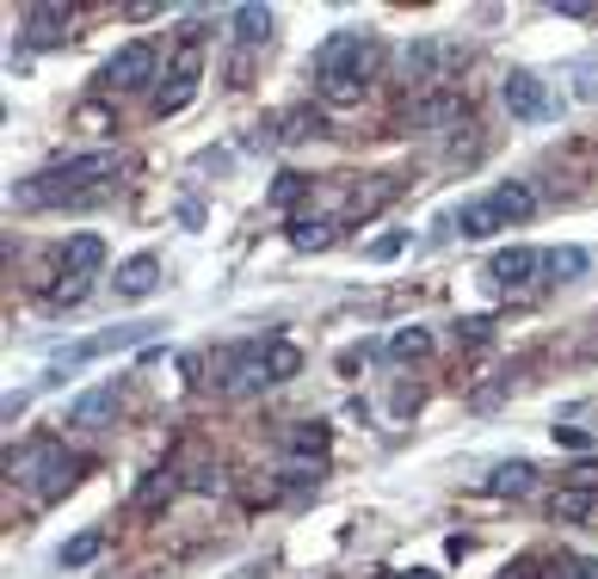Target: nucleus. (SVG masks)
I'll return each mask as SVG.
<instances>
[{"label": "nucleus", "instance_id": "obj_1", "mask_svg": "<svg viewBox=\"0 0 598 579\" xmlns=\"http://www.w3.org/2000/svg\"><path fill=\"white\" fill-rule=\"evenodd\" d=\"M118 179V148H87V155H68L56 167H43L38 179L13 185L19 204H62V198H80V192H94V185Z\"/></svg>", "mask_w": 598, "mask_h": 579}, {"label": "nucleus", "instance_id": "obj_2", "mask_svg": "<svg viewBox=\"0 0 598 579\" xmlns=\"http://www.w3.org/2000/svg\"><path fill=\"white\" fill-rule=\"evenodd\" d=\"M13 469L31 481V493H38L43 506H56L68 488H75V462H68V450H56V444H38L26 462H13Z\"/></svg>", "mask_w": 598, "mask_h": 579}, {"label": "nucleus", "instance_id": "obj_3", "mask_svg": "<svg viewBox=\"0 0 598 579\" xmlns=\"http://www.w3.org/2000/svg\"><path fill=\"white\" fill-rule=\"evenodd\" d=\"M99 80H106L111 92H143L148 80H155V43H143V38L124 43V50L99 68Z\"/></svg>", "mask_w": 598, "mask_h": 579}, {"label": "nucleus", "instance_id": "obj_4", "mask_svg": "<svg viewBox=\"0 0 598 579\" xmlns=\"http://www.w3.org/2000/svg\"><path fill=\"white\" fill-rule=\"evenodd\" d=\"M364 50H371V38L364 31H333L327 43L315 50V75L327 80V75H364Z\"/></svg>", "mask_w": 598, "mask_h": 579}, {"label": "nucleus", "instance_id": "obj_5", "mask_svg": "<svg viewBox=\"0 0 598 579\" xmlns=\"http://www.w3.org/2000/svg\"><path fill=\"white\" fill-rule=\"evenodd\" d=\"M198 75H204V50H179L174 56V87L155 92V118H174V111H186L192 92H198Z\"/></svg>", "mask_w": 598, "mask_h": 579}, {"label": "nucleus", "instance_id": "obj_6", "mask_svg": "<svg viewBox=\"0 0 598 579\" xmlns=\"http://www.w3.org/2000/svg\"><path fill=\"white\" fill-rule=\"evenodd\" d=\"M500 99H506L512 118H543V111H549V92H543V80H537L531 68H512L506 87H500Z\"/></svg>", "mask_w": 598, "mask_h": 579}, {"label": "nucleus", "instance_id": "obj_7", "mask_svg": "<svg viewBox=\"0 0 598 579\" xmlns=\"http://www.w3.org/2000/svg\"><path fill=\"white\" fill-rule=\"evenodd\" d=\"M111 420H118V389H111V382H99V389L68 401V425H80V432H99V425H111Z\"/></svg>", "mask_w": 598, "mask_h": 579}, {"label": "nucleus", "instance_id": "obj_8", "mask_svg": "<svg viewBox=\"0 0 598 579\" xmlns=\"http://www.w3.org/2000/svg\"><path fill=\"white\" fill-rule=\"evenodd\" d=\"M537 272H543V253H537V247H500L488 259V277H493V284H506V290L531 284Z\"/></svg>", "mask_w": 598, "mask_h": 579}, {"label": "nucleus", "instance_id": "obj_9", "mask_svg": "<svg viewBox=\"0 0 598 579\" xmlns=\"http://www.w3.org/2000/svg\"><path fill=\"white\" fill-rule=\"evenodd\" d=\"M266 382H272L266 345H247V352H235V357H228V376H223V389H228V395H253V389H266Z\"/></svg>", "mask_w": 598, "mask_h": 579}, {"label": "nucleus", "instance_id": "obj_10", "mask_svg": "<svg viewBox=\"0 0 598 579\" xmlns=\"http://www.w3.org/2000/svg\"><path fill=\"white\" fill-rule=\"evenodd\" d=\"M155 284H160V259H155V253H136V259L118 265V296H124V303L155 296Z\"/></svg>", "mask_w": 598, "mask_h": 579}, {"label": "nucleus", "instance_id": "obj_11", "mask_svg": "<svg viewBox=\"0 0 598 579\" xmlns=\"http://www.w3.org/2000/svg\"><path fill=\"white\" fill-rule=\"evenodd\" d=\"M68 26H75V7H62V0H43V7H31V38H38V43H62Z\"/></svg>", "mask_w": 598, "mask_h": 579}, {"label": "nucleus", "instance_id": "obj_12", "mask_svg": "<svg viewBox=\"0 0 598 579\" xmlns=\"http://www.w3.org/2000/svg\"><path fill=\"white\" fill-rule=\"evenodd\" d=\"M493 210H500V223L512 228V223H525V216L537 210V192L525 179H512V185H493Z\"/></svg>", "mask_w": 598, "mask_h": 579}, {"label": "nucleus", "instance_id": "obj_13", "mask_svg": "<svg viewBox=\"0 0 598 579\" xmlns=\"http://www.w3.org/2000/svg\"><path fill=\"white\" fill-rule=\"evenodd\" d=\"M531 488H537V469H531V462H500V469L488 474V493H500V500H525Z\"/></svg>", "mask_w": 598, "mask_h": 579}, {"label": "nucleus", "instance_id": "obj_14", "mask_svg": "<svg viewBox=\"0 0 598 579\" xmlns=\"http://www.w3.org/2000/svg\"><path fill=\"white\" fill-rule=\"evenodd\" d=\"M272 31H278V19H272V7H259V0H247V7H235V38H241V43H272Z\"/></svg>", "mask_w": 598, "mask_h": 579}, {"label": "nucleus", "instance_id": "obj_15", "mask_svg": "<svg viewBox=\"0 0 598 579\" xmlns=\"http://www.w3.org/2000/svg\"><path fill=\"white\" fill-rule=\"evenodd\" d=\"M413 124H420V130H444V124H463V99H457V92H432V99H420Z\"/></svg>", "mask_w": 598, "mask_h": 579}, {"label": "nucleus", "instance_id": "obj_16", "mask_svg": "<svg viewBox=\"0 0 598 579\" xmlns=\"http://www.w3.org/2000/svg\"><path fill=\"white\" fill-rule=\"evenodd\" d=\"M457 228H463V241H488L493 228H506V223H500V210H493V198H476V204L457 210Z\"/></svg>", "mask_w": 598, "mask_h": 579}, {"label": "nucleus", "instance_id": "obj_17", "mask_svg": "<svg viewBox=\"0 0 598 579\" xmlns=\"http://www.w3.org/2000/svg\"><path fill=\"white\" fill-rule=\"evenodd\" d=\"M284 444H291L296 450V457H327V444H333V432H327V425H321V420H296L291 425V432H284Z\"/></svg>", "mask_w": 598, "mask_h": 579}, {"label": "nucleus", "instance_id": "obj_18", "mask_svg": "<svg viewBox=\"0 0 598 579\" xmlns=\"http://www.w3.org/2000/svg\"><path fill=\"white\" fill-rule=\"evenodd\" d=\"M62 259H68V272H75V277H94L99 265H106V241H99V235H75Z\"/></svg>", "mask_w": 598, "mask_h": 579}, {"label": "nucleus", "instance_id": "obj_19", "mask_svg": "<svg viewBox=\"0 0 598 579\" xmlns=\"http://www.w3.org/2000/svg\"><path fill=\"white\" fill-rule=\"evenodd\" d=\"M432 62H439V43L432 38H413L408 50H401V75L408 80H432Z\"/></svg>", "mask_w": 598, "mask_h": 579}, {"label": "nucleus", "instance_id": "obj_20", "mask_svg": "<svg viewBox=\"0 0 598 579\" xmlns=\"http://www.w3.org/2000/svg\"><path fill=\"white\" fill-rule=\"evenodd\" d=\"M321 99H327V106H359V99H364V75H327V80H321Z\"/></svg>", "mask_w": 598, "mask_h": 579}, {"label": "nucleus", "instance_id": "obj_21", "mask_svg": "<svg viewBox=\"0 0 598 579\" xmlns=\"http://www.w3.org/2000/svg\"><path fill=\"white\" fill-rule=\"evenodd\" d=\"M543 272L561 277V284H574V277L586 272V247H556V253H543Z\"/></svg>", "mask_w": 598, "mask_h": 579}, {"label": "nucleus", "instance_id": "obj_22", "mask_svg": "<svg viewBox=\"0 0 598 579\" xmlns=\"http://www.w3.org/2000/svg\"><path fill=\"white\" fill-rule=\"evenodd\" d=\"M389 352H395L401 364H413V357H425V352H432V333H425V327H401L395 340H389Z\"/></svg>", "mask_w": 598, "mask_h": 579}, {"label": "nucleus", "instance_id": "obj_23", "mask_svg": "<svg viewBox=\"0 0 598 579\" xmlns=\"http://www.w3.org/2000/svg\"><path fill=\"white\" fill-rule=\"evenodd\" d=\"M266 364H272V382H284V376H296V370H303V352H296V345H284V340H272L266 345Z\"/></svg>", "mask_w": 598, "mask_h": 579}, {"label": "nucleus", "instance_id": "obj_24", "mask_svg": "<svg viewBox=\"0 0 598 579\" xmlns=\"http://www.w3.org/2000/svg\"><path fill=\"white\" fill-rule=\"evenodd\" d=\"M327 241H333V223H296L291 228V247L296 253H321Z\"/></svg>", "mask_w": 598, "mask_h": 579}, {"label": "nucleus", "instance_id": "obj_25", "mask_svg": "<svg viewBox=\"0 0 598 579\" xmlns=\"http://www.w3.org/2000/svg\"><path fill=\"white\" fill-rule=\"evenodd\" d=\"M99 549H106V537H99V530H80V537L68 542V549H62V567H87V561H94Z\"/></svg>", "mask_w": 598, "mask_h": 579}, {"label": "nucleus", "instance_id": "obj_26", "mask_svg": "<svg viewBox=\"0 0 598 579\" xmlns=\"http://www.w3.org/2000/svg\"><path fill=\"white\" fill-rule=\"evenodd\" d=\"M395 198V185H359V192H352V216H371V210H383V204Z\"/></svg>", "mask_w": 598, "mask_h": 579}, {"label": "nucleus", "instance_id": "obj_27", "mask_svg": "<svg viewBox=\"0 0 598 579\" xmlns=\"http://www.w3.org/2000/svg\"><path fill=\"white\" fill-rule=\"evenodd\" d=\"M592 500H598V493H586V488H561L549 512H556V518H586V512H592Z\"/></svg>", "mask_w": 598, "mask_h": 579}, {"label": "nucleus", "instance_id": "obj_28", "mask_svg": "<svg viewBox=\"0 0 598 579\" xmlns=\"http://www.w3.org/2000/svg\"><path fill=\"white\" fill-rule=\"evenodd\" d=\"M327 124H321V111H291L284 118V143H308V136H321Z\"/></svg>", "mask_w": 598, "mask_h": 579}, {"label": "nucleus", "instance_id": "obj_29", "mask_svg": "<svg viewBox=\"0 0 598 579\" xmlns=\"http://www.w3.org/2000/svg\"><path fill=\"white\" fill-rule=\"evenodd\" d=\"M174 469H155V481H143V493H136V506H160V500H174Z\"/></svg>", "mask_w": 598, "mask_h": 579}, {"label": "nucleus", "instance_id": "obj_30", "mask_svg": "<svg viewBox=\"0 0 598 579\" xmlns=\"http://www.w3.org/2000/svg\"><path fill=\"white\" fill-rule=\"evenodd\" d=\"M75 303H87V277H75V272H68L62 284L50 290V308H75Z\"/></svg>", "mask_w": 598, "mask_h": 579}, {"label": "nucleus", "instance_id": "obj_31", "mask_svg": "<svg viewBox=\"0 0 598 579\" xmlns=\"http://www.w3.org/2000/svg\"><path fill=\"white\" fill-rule=\"evenodd\" d=\"M303 185H308V179H303V173H284V179H278V185H272V204H278V210H291V204H296V198H303Z\"/></svg>", "mask_w": 598, "mask_h": 579}, {"label": "nucleus", "instance_id": "obj_32", "mask_svg": "<svg viewBox=\"0 0 598 579\" xmlns=\"http://www.w3.org/2000/svg\"><path fill=\"white\" fill-rule=\"evenodd\" d=\"M401 247H408V235H376V241H371V259L383 265V259H395Z\"/></svg>", "mask_w": 598, "mask_h": 579}, {"label": "nucleus", "instance_id": "obj_33", "mask_svg": "<svg viewBox=\"0 0 598 579\" xmlns=\"http://www.w3.org/2000/svg\"><path fill=\"white\" fill-rule=\"evenodd\" d=\"M457 340H488V315H469V321H457Z\"/></svg>", "mask_w": 598, "mask_h": 579}, {"label": "nucleus", "instance_id": "obj_34", "mask_svg": "<svg viewBox=\"0 0 598 579\" xmlns=\"http://www.w3.org/2000/svg\"><path fill=\"white\" fill-rule=\"evenodd\" d=\"M574 488L598 493V457H592V462H580V469H574Z\"/></svg>", "mask_w": 598, "mask_h": 579}, {"label": "nucleus", "instance_id": "obj_35", "mask_svg": "<svg viewBox=\"0 0 598 579\" xmlns=\"http://www.w3.org/2000/svg\"><path fill=\"white\" fill-rule=\"evenodd\" d=\"M561 579H598V561H586V555H574V561H568V573H561Z\"/></svg>", "mask_w": 598, "mask_h": 579}, {"label": "nucleus", "instance_id": "obj_36", "mask_svg": "<svg viewBox=\"0 0 598 579\" xmlns=\"http://www.w3.org/2000/svg\"><path fill=\"white\" fill-rule=\"evenodd\" d=\"M556 444H568V450H586V432H580V425H556Z\"/></svg>", "mask_w": 598, "mask_h": 579}, {"label": "nucleus", "instance_id": "obj_37", "mask_svg": "<svg viewBox=\"0 0 598 579\" xmlns=\"http://www.w3.org/2000/svg\"><path fill=\"white\" fill-rule=\"evenodd\" d=\"M506 579H549L543 561H519V567H506Z\"/></svg>", "mask_w": 598, "mask_h": 579}, {"label": "nucleus", "instance_id": "obj_38", "mask_svg": "<svg viewBox=\"0 0 598 579\" xmlns=\"http://www.w3.org/2000/svg\"><path fill=\"white\" fill-rule=\"evenodd\" d=\"M192 488H198V493H216V488H223V469H198V481H192Z\"/></svg>", "mask_w": 598, "mask_h": 579}, {"label": "nucleus", "instance_id": "obj_39", "mask_svg": "<svg viewBox=\"0 0 598 579\" xmlns=\"http://www.w3.org/2000/svg\"><path fill=\"white\" fill-rule=\"evenodd\" d=\"M284 474H291V481H321V462H291Z\"/></svg>", "mask_w": 598, "mask_h": 579}, {"label": "nucleus", "instance_id": "obj_40", "mask_svg": "<svg viewBox=\"0 0 598 579\" xmlns=\"http://www.w3.org/2000/svg\"><path fill=\"white\" fill-rule=\"evenodd\" d=\"M574 92H580V99H598V68H580V87Z\"/></svg>", "mask_w": 598, "mask_h": 579}, {"label": "nucleus", "instance_id": "obj_41", "mask_svg": "<svg viewBox=\"0 0 598 579\" xmlns=\"http://www.w3.org/2000/svg\"><path fill=\"white\" fill-rule=\"evenodd\" d=\"M401 579H432V573H420V567H413V573H401Z\"/></svg>", "mask_w": 598, "mask_h": 579}, {"label": "nucleus", "instance_id": "obj_42", "mask_svg": "<svg viewBox=\"0 0 598 579\" xmlns=\"http://www.w3.org/2000/svg\"><path fill=\"white\" fill-rule=\"evenodd\" d=\"M383 579H401V573H383Z\"/></svg>", "mask_w": 598, "mask_h": 579}]
</instances>
